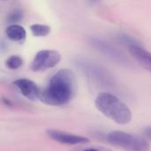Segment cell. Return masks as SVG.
I'll return each mask as SVG.
<instances>
[{
	"mask_svg": "<svg viewBox=\"0 0 151 151\" xmlns=\"http://www.w3.org/2000/svg\"><path fill=\"white\" fill-rule=\"evenodd\" d=\"M76 90L75 73L67 68L60 69L51 76L46 88L42 90L40 100L47 105L63 106L73 98Z\"/></svg>",
	"mask_w": 151,
	"mask_h": 151,
	"instance_id": "cell-1",
	"label": "cell"
},
{
	"mask_svg": "<svg viewBox=\"0 0 151 151\" xmlns=\"http://www.w3.org/2000/svg\"><path fill=\"white\" fill-rule=\"evenodd\" d=\"M96 109L105 117L119 125H127L133 115L129 107L116 96L110 93H100L95 100Z\"/></svg>",
	"mask_w": 151,
	"mask_h": 151,
	"instance_id": "cell-2",
	"label": "cell"
},
{
	"mask_svg": "<svg viewBox=\"0 0 151 151\" xmlns=\"http://www.w3.org/2000/svg\"><path fill=\"white\" fill-rule=\"evenodd\" d=\"M107 141L111 145L126 151H150V144L146 140L123 131L109 133Z\"/></svg>",
	"mask_w": 151,
	"mask_h": 151,
	"instance_id": "cell-3",
	"label": "cell"
},
{
	"mask_svg": "<svg viewBox=\"0 0 151 151\" xmlns=\"http://www.w3.org/2000/svg\"><path fill=\"white\" fill-rule=\"evenodd\" d=\"M61 60V55L55 50H42L34 57L30 69L34 72H43L55 67Z\"/></svg>",
	"mask_w": 151,
	"mask_h": 151,
	"instance_id": "cell-4",
	"label": "cell"
},
{
	"mask_svg": "<svg viewBox=\"0 0 151 151\" xmlns=\"http://www.w3.org/2000/svg\"><path fill=\"white\" fill-rule=\"evenodd\" d=\"M77 65L80 66V68L84 73H86L88 77L93 78L97 82L106 84L111 83L112 77L110 75V73L101 66L96 65L95 63L88 60H79Z\"/></svg>",
	"mask_w": 151,
	"mask_h": 151,
	"instance_id": "cell-5",
	"label": "cell"
},
{
	"mask_svg": "<svg viewBox=\"0 0 151 151\" xmlns=\"http://www.w3.org/2000/svg\"><path fill=\"white\" fill-rule=\"evenodd\" d=\"M47 135L53 141L65 145H80L86 144L89 142V139L84 136H81L78 134L67 133L65 131L56 130V129H49L46 131Z\"/></svg>",
	"mask_w": 151,
	"mask_h": 151,
	"instance_id": "cell-6",
	"label": "cell"
},
{
	"mask_svg": "<svg viewBox=\"0 0 151 151\" xmlns=\"http://www.w3.org/2000/svg\"><path fill=\"white\" fill-rule=\"evenodd\" d=\"M90 42L98 51H100L107 58L120 63L127 62V58H125L124 54L120 52L117 48L112 46L111 43L98 38H91Z\"/></svg>",
	"mask_w": 151,
	"mask_h": 151,
	"instance_id": "cell-7",
	"label": "cell"
},
{
	"mask_svg": "<svg viewBox=\"0 0 151 151\" xmlns=\"http://www.w3.org/2000/svg\"><path fill=\"white\" fill-rule=\"evenodd\" d=\"M12 84L26 98L32 101L41 98L42 90L33 81L28 79H19L14 81Z\"/></svg>",
	"mask_w": 151,
	"mask_h": 151,
	"instance_id": "cell-8",
	"label": "cell"
},
{
	"mask_svg": "<svg viewBox=\"0 0 151 151\" xmlns=\"http://www.w3.org/2000/svg\"><path fill=\"white\" fill-rule=\"evenodd\" d=\"M131 56L147 71L151 73V53L138 44L128 47Z\"/></svg>",
	"mask_w": 151,
	"mask_h": 151,
	"instance_id": "cell-9",
	"label": "cell"
},
{
	"mask_svg": "<svg viewBox=\"0 0 151 151\" xmlns=\"http://www.w3.org/2000/svg\"><path fill=\"white\" fill-rule=\"evenodd\" d=\"M5 35L12 41L22 42L26 39L27 32L23 27H21L18 24H14V25L11 24L5 29Z\"/></svg>",
	"mask_w": 151,
	"mask_h": 151,
	"instance_id": "cell-10",
	"label": "cell"
},
{
	"mask_svg": "<svg viewBox=\"0 0 151 151\" xmlns=\"http://www.w3.org/2000/svg\"><path fill=\"white\" fill-rule=\"evenodd\" d=\"M30 31L34 36L44 37L50 33L51 28L50 26L43 25V24H33L30 26Z\"/></svg>",
	"mask_w": 151,
	"mask_h": 151,
	"instance_id": "cell-11",
	"label": "cell"
},
{
	"mask_svg": "<svg viewBox=\"0 0 151 151\" xmlns=\"http://www.w3.org/2000/svg\"><path fill=\"white\" fill-rule=\"evenodd\" d=\"M5 65L11 70H17L23 65V59L17 55L11 56L5 61Z\"/></svg>",
	"mask_w": 151,
	"mask_h": 151,
	"instance_id": "cell-12",
	"label": "cell"
},
{
	"mask_svg": "<svg viewBox=\"0 0 151 151\" xmlns=\"http://www.w3.org/2000/svg\"><path fill=\"white\" fill-rule=\"evenodd\" d=\"M23 18V12L19 9H15L12 12H11L7 17L8 22L12 23V25L16 24L17 22H19Z\"/></svg>",
	"mask_w": 151,
	"mask_h": 151,
	"instance_id": "cell-13",
	"label": "cell"
},
{
	"mask_svg": "<svg viewBox=\"0 0 151 151\" xmlns=\"http://www.w3.org/2000/svg\"><path fill=\"white\" fill-rule=\"evenodd\" d=\"M142 132H143V134H144V135H145L146 137H148L150 140H151V127H145V128L142 130Z\"/></svg>",
	"mask_w": 151,
	"mask_h": 151,
	"instance_id": "cell-14",
	"label": "cell"
},
{
	"mask_svg": "<svg viewBox=\"0 0 151 151\" xmlns=\"http://www.w3.org/2000/svg\"><path fill=\"white\" fill-rule=\"evenodd\" d=\"M83 151H100L98 150H96V149H87V150H85Z\"/></svg>",
	"mask_w": 151,
	"mask_h": 151,
	"instance_id": "cell-15",
	"label": "cell"
}]
</instances>
